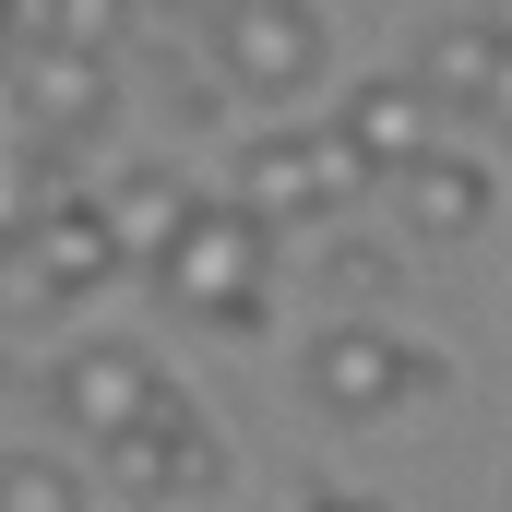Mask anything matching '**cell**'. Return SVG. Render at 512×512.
Returning a JSON list of instances; mask_svg holds the SVG:
<instances>
[{
  "label": "cell",
  "instance_id": "obj_1",
  "mask_svg": "<svg viewBox=\"0 0 512 512\" xmlns=\"http://www.w3.org/2000/svg\"><path fill=\"white\" fill-rule=\"evenodd\" d=\"M155 298L191 310V322H215V334H262V310H274V239H262L227 191H203L191 227L155 262Z\"/></svg>",
  "mask_w": 512,
  "mask_h": 512
},
{
  "label": "cell",
  "instance_id": "obj_2",
  "mask_svg": "<svg viewBox=\"0 0 512 512\" xmlns=\"http://www.w3.org/2000/svg\"><path fill=\"white\" fill-rule=\"evenodd\" d=\"M298 393L322 405V417H346V429H382L393 405H417V393H441V346H417V334H393L382 310L358 322H322L310 334V358H298Z\"/></svg>",
  "mask_w": 512,
  "mask_h": 512
},
{
  "label": "cell",
  "instance_id": "obj_3",
  "mask_svg": "<svg viewBox=\"0 0 512 512\" xmlns=\"http://www.w3.org/2000/svg\"><path fill=\"white\" fill-rule=\"evenodd\" d=\"M108 274H120V239H108L96 191H60V203H24V215L0 227V310H24V322H48V310L96 298Z\"/></svg>",
  "mask_w": 512,
  "mask_h": 512
},
{
  "label": "cell",
  "instance_id": "obj_4",
  "mask_svg": "<svg viewBox=\"0 0 512 512\" xmlns=\"http://www.w3.org/2000/svg\"><path fill=\"white\" fill-rule=\"evenodd\" d=\"M191 48L251 96V108H286L334 72V24L298 12V0H227V12H191Z\"/></svg>",
  "mask_w": 512,
  "mask_h": 512
},
{
  "label": "cell",
  "instance_id": "obj_5",
  "mask_svg": "<svg viewBox=\"0 0 512 512\" xmlns=\"http://www.w3.org/2000/svg\"><path fill=\"white\" fill-rule=\"evenodd\" d=\"M227 203L251 215L262 239H310V227H334L358 203V167L322 131H262V143H239V167H227Z\"/></svg>",
  "mask_w": 512,
  "mask_h": 512
},
{
  "label": "cell",
  "instance_id": "obj_6",
  "mask_svg": "<svg viewBox=\"0 0 512 512\" xmlns=\"http://www.w3.org/2000/svg\"><path fill=\"white\" fill-rule=\"evenodd\" d=\"M108 477H120L131 501H155V512H191V501H227V441H215V417L191 393L167 382V405L131 441H108Z\"/></svg>",
  "mask_w": 512,
  "mask_h": 512
},
{
  "label": "cell",
  "instance_id": "obj_7",
  "mask_svg": "<svg viewBox=\"0 0 512 512\" xmlns=\"http://www.w3.org/2000/svg\"><path fill=\"white\" fill-rule=\"evenodd\" d=\"M155 405H167V370H155L143 346H120V334H96V346H60V358H48V417H60L72 441H96V453L131 441Z\"/></svg>",
  "mask_w": 512,
  "mask_h": 512
},
{
  "label": "cell",
  "instance_id": "obj_8",
  "mask_svg": "<svg viewBox=\"0 0 512 512\" xmlns=\"http://www.w3.org/2000/svg\"><path fill=\"white\" fill-rule=\"evenodd\" d=\"M12 120H24V143H48V155H84L96 131L120 120V72L24 36V60H12Z\"/></svg>",
  "mask_w": 512,
  "mask_h": 512
},
{
  "label": "cell",
  "instance_id": "obj_9",
  "mask_svg": "<svg viewBox=\"0 0 512 512\" xmlns=\"http://www.w3.org/2000/svg\"><path fill=\"white\" fill-rule=\"evenodd\" d=\"M429 120H441V108H429V96H417L405 72H358V84L334 96L322 143H334V155H346L358 179H405V167L429 155Z\"/></svg>",
  "mask_w": 512,
  "mask_h": 512
},
{
  "label": "cell",
  "instance_id": "obj_10",
  "mask_svg": "<svg viewBox=\"0 0 512 512\" xmlns=\"http://www.w3.org/2000/svg\"><path fill=\"white\" fill-rule=\"evenodd\" d=\"M489 215H501V179H489L477 155H441V143H429V155L393 179V227H405L393 251H465Z\"/></svg>",
  "mask_w": 512,
  "mask_h": 512
},
{
  "label": "cell",
  "instance_id": "obj_11",
  "mask_svg": "<svg viewBox=\"0 0 512 512\" xmlns=\"http://www.w3.org/2000/svg\"><path fill=\"white\" fill-rule=\"evenodd\" d=\"M489 72H501V12H441V24H417V48H405V84H417L429 108H477Z\"/></svg>",
  "mask_w": 512,
  "mask_h": 512
},
{
  "label": "cell",
  "instance_id": "obj_12",
  "mask_svg": "<svg viewBox=\"0 0 512 512\" xmlns=\"http://www.w3.org/2000/svg\"><path fill=\"white\" fill-rule=\"evenodd\" d=\"M191 203H203V191H191L179 167H120V179H96V215H108L120 262H143V274H155V262H167V239L191 227Z\"/></svg>",
  "mask_w": 512,
  "mask_h": 512
},
{
  "label": "cell",
  "instance_id": "obj_13",
  "mask_svg": "<svg viewBox=\"0 0 512 512\" xmlns=\"http://www.w3.org/2000/svg\"><path fill=\"white\" fill-rule=\"evenodd\" d=\"M0 512H84V489L48 453H0Z\"/></svg>",
  "mask_w": 512,
  "mask_h": 512
},
{
  "label": "cell",
  "instance_id": "obj_14",
  "mask_svg": "<svg viewBox=\"0 0 512 512\" xmlns=\"http://www.w3.org/2000/svg\"><path fill=\"white\" fill-rule=\"evenodd\" d=\"M322 274H334V298H358V322H370V298L405 274V251H393V239H334V251H322Z\"/></svg>",
  "mask_w": 512,
  "mask_h": 512
},
{
  "label": "cell",
  "instance_id": "obj_15",
  "mask_svg": "<svg viewBox=\"0 0 512 512\" xmlns=\"http://www.w3.org/2000/svg\"><path fill=\"white\" fill-rule=\"evenodd\" d=\"M477 120L512 131V12H501V72H489V96H477Z\"/></svg>",
  "mask_w": 512,
  "mask_h": 512
},
{
  "label": "cell",
  "instance_id": "obj_16",
  "mask_svg": "<svg viewBox=\"0 0 512 512\" xmlns=\"http://www.w3.org/2000/svg\"><path fill=\"white\" fill-rule=\"evenodd\" d=\"M12 60H24V12H0V84H12Z\"/></svg>",
  "mask_w": 512,
  "mask_h": 512
},
{
  "label": "cell",
  "instance_id": "obj_17",
  "mask_svg": "<svg viewBox=\"0 0 512 512\" xmlns=\"http://www.w3.org/2000/svg\"><path fill=\"white\" fill-rule=\"evenodd\" d=\"M12 215H24V191H12V167H0V227H12Z\"/></svg>",
  "mask_w": 512,
  "mask_h": 512
},
{
  "label": "cell",
  "instance_id": "obj_18",
  "mask_svg": "<svg viewBox=\"0 0 512 512\" xmlns=\"http://www.w3.org/2000/svg\"><path fill=\"white\" fill-rule=\"evenodd\" d=\"M298 512H370V501H298Z\"/></svg>",
  "mask_w": 512,
  "mask_h": 512
}]
</instances>
